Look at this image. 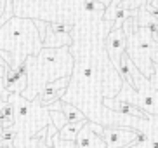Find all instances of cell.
Instances as JSON below:
<instances>
[{
	"label": "cell",
	"instance_id": "9a60e30c",
	"mask_svg": "<svg viewBox=\"0 0 158 148\" xmlns=\"http://www.w3.org/2000/svg\"><path fill=\"white\" fill-rule=\"evenodd\" d=\"M75 148H77V146H75Z\"/></svg>",
	"mask_w": 158,
	"mask_h": 148
},
{
	"label": "cell",
	"instance_id": "30bf717a",
	"mask_svg": "<svg viewBox=\"0 0 158 148\" xmlns=\"http://www.w3.org/2000/svg\"><path fill=\"white\" fill-rule=\"evenodd\" d=\"M143 9L146 11L148 14H151V16H153V18L158 21V5H156V0H148V4L144 5Z\"/></svg>",
	"mask_w": 158,
	"mask_h": 148
},
{
	"label": "cell",
	"instance_id": "277c9868",
	"mask_svg": "<svg viewBox=\"0 0 158 148\" xmlns=\"http://www.w3.org/2000/svg\"><path fill=\"white\" fill-rule=\"evenodd\" d=\"M104 105L111 110H116L123 113V115H129V117H135V119H143V120H149L151 115H148L146 111H143L141 108L134 107L132 103L125 101V99H120V98H115V99H104Z\"/></svg>",
	"mask_w": 158,
	"mask_h": 148
},
{
	"label": "cell",
	"instance_id": "52a82bcc",
	"mask_svg": "<svg viewBox=\"0 0 158 148\" xmlns=\"http://www.w3.org/2000/svg\"><path fill=\"white\" fill-rule=\"evenodd\" d=\"M85 122H87V120H82V122H68V124H66L63 129L57 131V138H61L63 141L75 143V141H77V136H78L80 129L84 127Z\"/></svg>",
	"mask_w": 158,
	"mask_h": 148
},
{
	"label": "cell",
	"instance_id": "ba28073f",
	"mask_svg": "<svg viewBox=\"0 0 158 148\" xmlns=\"http://www.w3.org/2000/svg\"><path fill=\"white\" fill-rule=\"evenodd\" d=\"M51 120H52V125L56 127L57 131L63 129L66 124H68V119L63 111H56V110H51Z\"/></svg>",
	"mask_w": 158,
	"mask_h": 148
},
{
	"label": "cell",
	"instance_id": "8992f818",
	"mask_svg": "<svg viewBox=\"0 0 158 148\" xmlns=\"http://www.w3.org/2000/svg\"><path fill=\"white\" fill-rule=\"evenodd\" d=\"M47 110H56V111H63L66 115V119H68V122H82V120H87V117L82 113V111L78 110V108H75L73 105H70V103H64V101H56L52 103V105H49L47 107Z\"/></svg>",
	"mask_w": 158,
	"mask_h": 148
},
{
	"label": "cell",
	"instance_id": "4fadbf2b",
	"mask_svg": "<svg viewBox=\"0 0 158 148\" xmlns=\"http://www.w3.org/2000/svg\"><path fill=\"white\" fill-rule=\"evenodd\" d=\"M4 12H5V0H0V18L4 16Z\"/></svg>",
	"mask_w": 158,
	"mask_h": 148
},
{
	"label": "cell",
	"instance_id": "9c48e42d",
	"mask_svg": "<svg viewBox=\"0 0 158 148\" xmlns=\"http://www.w3.org/2000/svg\"><path fill=\"white\" fill-rule=\"evenodd\" d=\"M49 28H51L54 33H59V35H70L71 33V24L70 23H49Z\"/></svg>",
	"mask_w": 158,
	"mask_h": 148
},
{
	"label": "cell",
	"instance_id": "5bb4252c",
	"mask_svg": "<svg viewBox=\"0 0 158 148\" xmlns=\"http://www.w3.org/2000/svg\"><path fill=\"white\" fill-rule=\"evenodd\" d=\"M10 148H14V146H10Z\"/></svg>",
	"mask_w": 158,
	"mask_h": 148
},
{
	"label": "cell",
	"instance_id": "3957f363",
	"mask_svg": "<svg viewBox=\"0 0 158 148\" xmlns=\"http://www.w3.org/2000/svg\"><path fill=\"white\" fill-rule=\"evenodd\" d=\"M127 49V35H125V30L122 28H113L110 35H108V40H106V51L108 56L111 59L115 70L118 72V66H120V58L122 54L125 52Z\"/></svg>",
	"mask_w": 158,
	"mask_h": 148
},
{
	"label": "cell",
	"instance_id": "8fae6325",
	"mask_svg": "<svg viewBox=\"0 0 158 148\" xmlns=\"http://www.w3.org/2000/svg\"><path fill=\"white\" fill-rule=\"evenodd\" d=\"M96 7H99V9H106V4H99L96 0H84V11H87V12H92V11H96Z\"/></svg>",
	"mask_w": 158,
	"mask_h": 148
},
{
	"label": "cell",
	"instance_id": "5b68a950",
	"mask_svg": "<svg viewBox=\"0 0 158 148\" xmlns=\"http://www.w3.org/2000/svg\"><path fill=\"white\" fill-rule=\"evenodd\" d=\"M26 82H28V75H21L18 73L14 68H9L7 73H5V93H23L24 87H26Z\"/></svg>",
	"mask_w": 158,
	"mask_h": 148
},
{
	"label": "cell",
	"instance_id": "7c38bea8",
	"mask_svg": "<svg viewBox=\"0 0 158 148\" xmlns=\"http://www.w3.org/2000/svg\"><path fill=\"white\" fill-rule=\"evenodd\" d=\"M5 89V75H0V94L4 93Z\"/></svg>",
	"mask_w": 158,
	"mask_h": 148
},
{
	"label": "cell",
	"instance_id": "6da1fadb",
	"mask_svg": "<svg viewBox=\"0 0 158 148\" xmlns=\"http://www.w3.org/2000/svg\"><path fill=\"white\" fill-rule=\"evenodd\" d=\"M137 129H127V127H102L101 139L104 141L106 148H127L134 145Z\"/></svg>",
	"mask_w": 158,
	"mask_h": 148
},
{
	"label": "cell",
	"instance_id": "7a4b0ae2",
	"mask_svg": "<svg viewBox=\"0 0 158 148\" xmlns=\"http://www.w3.org/2000/svg\"><path fill=\"white\" fill-rule=\"evenodd\" d=\"M68 84H70V79H68V77H63V79H59V80H51V82H47L45 85H44V89L38 93L35 103H38L42 108H47L49 105L59 101L61 98L64 96Z\"/></svg>",
	"mask_w": 158,
	"mask_h": 148
}]
</instances>
